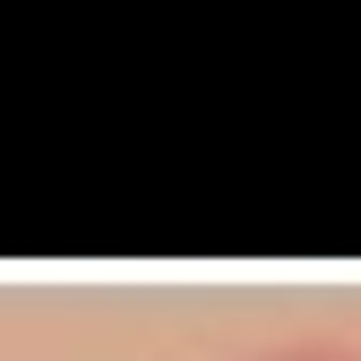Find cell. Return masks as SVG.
I'll return each mask as SVG.
<instances>
[{
	"label": "cell",
	"mask_w": 361,
	"mask_h": 361,
	"mask_svg": "<svg viewBox=\"0 0 361 361\" xmlns=\"http://www.w3.org/2000/svg\"><path fill=\"white\" fill-rule=\"evenodd\" d=\"M241 361H361V344H336V336H293V344H267V353H241Z\"/></svg>",
	"instance_id": "6da1fadb"
}]
</instances>
